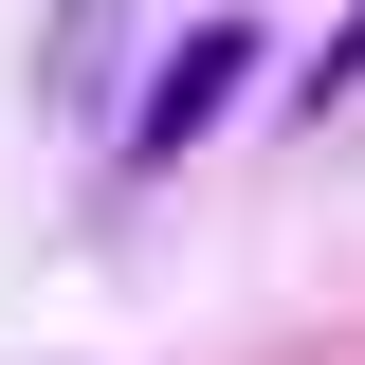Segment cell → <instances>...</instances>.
Returning <instances> with one entry per match:
<instances>
[{
	"label": "cell",
	"instance_id": "obj_1",
	"mask_svg": "<svg viewBox=\"0 0 365 365\" xmlns=\"http://www.w3.org/2000/svg\"><path fill=\"white\" fill-rule=\"evenodd\" d=\"M237 73H256V19H201V37L146 73V110H128V165H182V146L237 110Z\"/></svg>",
	"mask_w": 365,
	"mask_h": 365
}]
</instances>
